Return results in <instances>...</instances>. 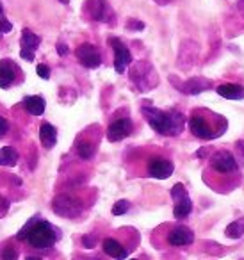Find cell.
<instances>
[{
    "mask_svg": "<svg viewBox=\"0 0 244 260\" xmlns=\"http://www.w3.org/2000/svg\"><path fill=\"white\" fill-rule=\"evenodd\" d=\"M143 114L148 125L161 136H178L186 126V118L178 111H161V109L144 105Z\"/></svg>",
    "mask_w": 244,
    "mask_h": 260,
    "instance_id": "1",
    "label": "cell"
},
{
    "mask_svg": "<svg viewBox=\"0 0 244 260\" xmlns=\"http://www.w3.org/2000/svg\"><path fill=\"white\" fill-rule=\"evenodd\" d=\"M18 239H27L29 244L36 249H48L55 244L59 239V232L52 226L50 223L40 219V217H33L22 230L16 235Z\"/></svg>",
    "mask_w": 244,
    "mask_h": 260,
    "instance_id": "2",
    "label": "cell"
},
{
    "mask_svg": "<svg viewBox=\"0 0 244 260\" xmlns=\"http://www.w3.org/2000/svg\"><path fill=\"white\" fill-rule=\"evenodd\" d=\"M189 128L198 139H203V141H208V139H216L225 132L223 126H214L210 125L208 118L203 116V111L200 112H193V116L189 118Z\"/></svg>",
    "mask_w": 244,
    "mask_h": 260,
    "instance_id": "3",
    "label": "cell"
},
{
    "mask_svg": "<svg viewBox=\"0 0 244 260\" xmlns=\"http://www.w3.org/2000/svg\"><path fill=\"white\" fill-rule=\"evenodd\" d=\"M130 79H132V82L136 84L141 91L150 89V87L157 86V82H159L157 73L151 68L150 62H146V61H139L137 64H134L132 72H130Z\"/></svg>",
    "mask_w": 244,
    "mask_h": 260,
    "instance_id": "4",
    "label": "cell"
},
{
    "mask_svg": "<svg viewBox=\"0 0 244 260\" xmlns=\"http://www.w3.org/2000/svg\"><path fill=\"white\" fill-rule=\"evenodd\" d=\"M52 209L61 217H77L82 212V203L70 194H59L52 202Z\"/></svg>",
    "mask_w": 244,
    "mask_h": 260,
    "instance_id": "5",
    "label": "cell"
},
{
    "mask_svg": "<svg viewBox=\"0 0 244 260\" xmlns=\"http://www.w3.org/2000/svg\"><path fill=\"white\" fill-rule=\"evenodd\" d=\"M171 198L175 202V209H173V214H175L176 219H184L191 214L193 210V202H191L189 194H187L184 184H175L171 189Z\"/></svg>",
    "mask_w": 244,
    "mask_h": 260,
    "instance_id": "6",
    "label": "cell"
},
{
    "mask_svg": "<svg viewBox=\"0 0 244 260\" xmlns=\"http://www.w3.org/2000/svg\"><path fill=\"white\" fill-rule=\"evenodd\" d=\"M210 168L221 175H230L237 171V160L230 152L221 150V152H216L210 157Z\"/></svg>",
    "mask_w": 244,
    "mask_h": 260,
    "instance_id": "7",
    "label": "cell"
},
{
    "mask_svg": "<svg viewBox=\"0 0 244 260\" xmlns=\"http://www.w3.org/2000/svg\"><path fill=\"white\" fill-rule=\"evenodd\" d=\"M109 45L112 47V50H114V68L118 73H123L127 70V66L132 62V54H130L129 48L123 45L121 40H118V38H111L109 40Z\"/></svg>",
    "mask_w": 244,
    "mask_h": 260,
    "instance_id": "8",
    "label": "cell"
},
{
    "mask_svg": "<svg viewBox=\"0 0 244 260\" xmlns=\"http://www.w3.org/2000/svg\"><path fill=\"white\" fill-rule=\"evenodd\" d=\"M175 171V166L169 159H164V157H151L148 160V175L154 178H159V180H166L169 178Z\"/></svg>",
    "mask_w": 244,
    "mask_h": 260,
    "instance_id": "9",
    "label": "cell"
},
{
    "mask_svg": "<svg viewBox=\"0 0 244 260\" xmlns=\"http://www.w3.org/2000/svg\"><path fill=\"white\" fill-rule=\"evenodd\" d=\"M75 55L86 68H98V66L102 64L100 52H98V48L91 43L80 45V47L75 50Z\"/></svg>",
    "mask_w": 244,
    "mask_h": 260,
    "instance_id": "10",
    "label": "cell"
},
{
    "mask_svg": "<svg viewBox=\"0 0 244 260\" xmlns=\"http://www.w3.org/2000/svg\"><path fill=\"white\" fill-rule=\"evenodd\" d=\"M132 132V119L129 118H119L116 121H112L107 128V139L111 143H118L121 139L129 138Z\"/></svg>",
    "mask_w": 244,
    "mask_h": 260,
    "instance_id": "11",
    "label": "cell"
},
{
    "mask_svg": "<svg viewBox=\"0 0 244 260\" xmlns=\"http://www.w3.org/2000/svg\"><path fill=\"white\" fill-rule=\"evenodd\" d=\"M194 241V234L187 226H175L168 234V242L171 246H189Z\"/></svg>",
    "mask_w": 244,
    "mask_h": 260,
    "instance_id": "12",
    "label": "cell"
},
{
    "mask_svg": "<svg viewBox=\"0 0 244 260\" xmlns=\"http://www.w3.org/2000/svg\"><path fill=\"white\" fill-rule=\"evenodd\" d=\"M87 9H89V16L97 22H107V18L111 16L107 0H87Z\"/></svg>",
    "mask_w": 244,
    "mask_h": 260,
    "instance_id": "13",
    "label": "cell"
},
{
    "mask_svg": "<svg viewBox=\"0 0 244 260\" xmlns=\"http://www.w3.org/2000/svg\"><path fill=\"white\" fill-rule=\"evenodd\" d=\"M210 87H212L210 80L203 79V77H194V79H189L187 82H184L182 86H180V89L186 94H200V93H203V91L210 89Z\"/></svg>",
    "mask_w": 244,
    "mask_h": 260,
    "instance_id": "14",
    "label": "cell"
},
{
    "mask_svg": "<svg viewBox=\"0 0 244 260\" xmlns=\"http://www.w3.org/2000/svg\"><path fill=\"white\" fill-rule=\"evenodd\" d=\"M16 79V72H15V66H13L11 61H0V87L6 89L9 87Z\"/></svg>",
    "mask_w": 244,
    "mask_h": 260,
    "instance_id": "15",
    "label": "cell"
},
{
    "mask_svg": "<svg viewBox=\"0 0 244 260\" xmlns=\"http://www.w3.org/2000/svg\"><path fill=\"white\" fill-rule=\"evenodd\" d=\"M40 139L45 148H54L55 143H57V130H55V126L50 125V123H43L40 126Z\"/></svg>",
    "mask_w": 244,
    "mask_h": 260,
    "instance_id": "16",
    "label": "cell"
},
{
    "mask_svg": "<svg viewBox=\"0 0 244 260\" xmlns=\"http://www.w3.org/2000/svg\"><path fill=\"white\" fill-rule=\"evenodd\" d=\"M218 94L226 100H244V86L239 84H223L218 87Z\"/></svg>",
    "mask_w": 244,
    "mask_h": 260,
    "instance_id": "17",
    "label": "cell"
},
{
    "mask_svg": "<svg viewBox=\"0 0 244 260\" xmlns=\"http://www.w3.org/2000/svg\"><path fill=\"white\" fill-rule=\"evenodd\" d=\"M102 248H104V251L107 253L109 256H112V258H125V256L129 255V251L123 248L121 242H118L116 239H105Z\"/></svg>",
    "mask_w": 244,
    "mask_h": 260,
    "instance_id": "18",
    "label": "cell"
},
{
    "mask_svg": "<svg viewBox=\"0 0 244 260\" xmlns=\"http://www.w3.org/2000/svg\"><path fill=\"white\" fill-rule=\"evenodd\" d=\"M23 107L29 114L33 116H41L45 112V100L38 94H33V96H25L23 98Z\"/></svg>",
    "mask_w": 244,
    "mask_h": 260,
    "instance_id": "19",
    "label": "cell"
},
{
    "mask_svg": "<svg viewBox=\"0 0 244 260\" xmlns=\"http://www.w3.org/2000/svg\"><path fill=\"white\" fill-rule=\"evenodd\" d=\"M18 162V153H16L15 148L11 146H4V148H0V166H16Z\"/></svg>",
    "mask_w": 244,
    "mask_h": 260,
    "instance_id": "20",
    "label": "cell"
},
{
    "mask_svg": "<svg viewBox=\"0 0 244 260\" xmlns=\"http://www.w3.org/2000/svg\"><path fill=\"white\" fill-rule=\"evenodd\" d=\"M40 43H41L40 36H36L33 30L23 29V32H22V48H27V50H36V48L40 47Z\"/></svg>",
    "mask_w": 244,
    "mask_h": 260,
    "instance_id": "21",
    "label": "cell"
},
{
    "mask_svg": "<svg viewBox=\"0 0 244 260\" xmlns=\"http://www.w3.org/2000/svg\"><path fill=\"white\" fill-rule=\"evenodd\" d=\"M225 234L228 235L230 239H239L244 235V217H239L233 223H230L228 226L225 228Z\"/></svg>",
    "mask_w": 244,
    "mask_h": 260,
    "instance_id": "22",
    "label": "cell"
},
{
    "mask_svg": "<svg viewBox=\"0 0 244 260\" xmlns=\"http://www.w3.org/2000/svg\"><path fill=\"white\" fill-rule=\"evenodd\" d=\"M77 152H79V155L82 157L84 160H87L95 155V146L91 145L89 141H80L79 145H77Z\"/></svg>",
    "mask_w": 244,
    "mask_h": 260,
    "instance_id": "23",
    "label": "cell"
},
{
    "mask_svg": "<svg viewBox=\"0 0 244 260\" xmlns=\"http://www.w3.org/2000/svg\"><path fill=\"white\" fill-rule=\"evenodd\" d=\"M129 209H130V203L127 200H118L114 203V207H112V214L114 216H123V214L129 212Z\"/></svg>",
    "mask_w": 244,
    "mask_h": 260,
    "instance_id": "24",
    "label": "cell"
},
{
    "mask_svg": "<svg viewBox=\"0 0 244 260\" xmlns=\"http://www.w3.org/2000/svg\"><path fill=\"white\" fill-rule=\"evenodd\" d=\"M36 72H38V75L41 77V79H50V68L48 66H45V64H38V68H36Z\"/></svg>",
    "mask_w": 244,
    "mask_h": 260,
    "instance_id": "25",
    "label": "cell"
},
{
    "mask_svg": "<svg viewBox=\"0 0 244 260\" xmlns=\"http://www.w3.org/2000/svg\"><path fill=\"white\" fill-rule=\"evenodd\" d=\"M11 30H13V23L0 16V32H11Z\"/></svg>",
    "mask_w": 244,
    "mask_h": 260,
    "instance_id": "26",
    "label": "cell"
},
{
    "mask_svg": "<svg viewBox=\"0 0 244 260\" xmlns=\"http://www.w3.org/2000/svg\"><path fill=\"white\" fill-rule=\"evenodd\" d=\"M20 57L25 59V61H34L36 54H34V50H27V48H22V50H20Z\"/></svg>",
    "mask_w": 244,
    "mask_h": 260,
    "instance_id": "27",
    "label": "cell"
},
{
    "mask_svg": "<svg viewBox=\"0 0 244 260\" xmlns=\"http://www.w3.org/2000/svg\"><path fill=\"white\" fill-rule=\"evenodd\" d=\"M8 130H9V123L6 118H2L0 116V138H4L6 134H8Z\"/></svg>",
    "mask_w": 244,
    "mask_h": 260,
    "instance_id": "28",
    "label": "cell"
},
{
    "mask_svg": "<svg viewBox=\"0 0 244 260\" xmlns=\"http://www.w3.org/2000/svg\"><path fill=\"white\" fill-rule=\"evenodd\" d=\"M82 244L86 246V248H93V246H95V237H93V235H84Z\"/></svg>",
    "mask_w": 244,
    "mask_h": 260,
    "instance_id": "29",
    "label": "cell"
},
{
    "mask_svg": "<svg viewBox=\"0 0 244 260\" xmlns=\"http://www.w3.org/2000/svg\"><path fill=\"white\" fill-rule=\"evenodd\" d=\"M127 29H137V30H143L144 29V23L143 22H129Z\"/></svg>",
    "mask_w": 244,
    "mask_h": 260,
    "instance_id": "30",
    "label": "cell"
},
{
    "mask_svg": "<svg viewBox=\"0 0 244 260\" xmlns=\"http://www.w3.org/2000/svg\"><path fill=\"white\" fill-rule=\"evenodd\" d=\"M57 54L59 55H66L68 54V47L65 43H57Z\"/></svg>",
    "mask_w": 244,
    "mask_h": 260,
    "instance_id": "31",
    "label": "cell"
},
{
    "mask_svg": "<svg viewBox=\"0 0 244 260\" xmlns=\"http://www.w3.org/2000/svg\"><path fill=\"white\" fill-rule=\"evenodd\" d=\"M2 256H4V258H16V256H18V253H15L13 249H6V251L2 253Z\"/></svg>",
    "mask_w": 244,
    "mask_h": 260,
    "instance_id": "32",
    "label": "cell"
},
{
    "mask_svg": "<svg viewBox=\"0 0 244 260\" xmlns=\"http://www.w3.org/2000/svg\"><path fill=\"white\" fill-rule=\"evenodd\" d=\"M155 2H157V4H161V6H166V4H169L171 0H155Z\"/></svg>",
    "mask_w": 244,
    "mask_h": 260,
    "instance_id": "33",
    "label": "cell"
},
{
    "mask_svg": "<svg viewBox=\"0 0 244 260\" xmlns=\"http://www.w3.org/2000/svg\"><path fill=\"white\" fill-rule=\"evenodd\" d=\"M239 9L244 13V0H239Z\"/></svg>",
    "mask_w": 244,
    "mask_h": 260,
    "instance_id": "34",
    "label": "cell"
},
{
    "mask_svg": "<svg viewBox=\"0 0 244 260\" xmlns=\"http://www.w3.org/2000/svg\"><path fill=\"white\" fill-rule=\"evenodd\" d=\"M2 13H4V8H2V4H0V16H2Z\"/></svg>",
    "mask_w": 244,
    "mask_h": 260,
    "instance_id": "35",
    "label": "cell"
}]
</instances>
